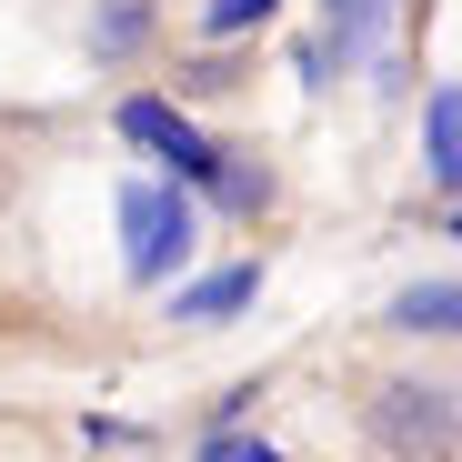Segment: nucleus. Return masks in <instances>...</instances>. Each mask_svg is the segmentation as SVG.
Listing matches in <instances>:
<instances>
[{
    "label": "nucleus",
    "mask_w": 462,
    "mask_h": 462,
    "mask_svg": "<svg viewBox=\"0 0 462 462\" xmlns=\"http://www.w3.org/2000/svg\"><path fill=\"white\" fill-rule=\"evenodd\" d=\"M141 31H151L141 0H111V11L91 21V51H101V60H121V51H141Z\"/></svg>",
    "instance_id": "nucleus-8"
},
{
    "label": "nucleus",
    "mask_w": 462,
    "mask_h": 462,
    "mask_svg": "<svg viewBox=\"0 0 462 462\" xmlns=\"http://www.w3.org/2000/svg\"><path fill=\"white\" fill-rule=\"evenodd\" d=\"M201 462H282V452H272V442H252V432H211V442H201Z\"/></svg>",
    "instance_id": "nucleus-11"
},
{
    "label": "nucleus",
    "mask_w": 462,
    "mask_h": 462,
    "mask_svg": "<svg viewBox=\"0 0 462 462\" xmlns=\"http://www.w3.org/2000/svg\"><path fill=\"white\" fill-rule=\"evenodd\" d=\"M201 242V201L181 181H121V262L131 282H171Z\"/></svg>",
    "instance_id": "nucleus-1"
},
{
    "label": "nucleus",
    "mask_w": 462,
    "mask_h": 462,
    "mask_svg": "<svg viewBox=\"0 0 462 462\" xmlns=\"http://www.w3.org/2000/svg\"><path fill=\"white\" fill-rule=\"evenodd\" d=\"M272 11H282V0H211V11H201V31H211V41H242V31H262Z\"/></svg>",
    "instance_id": "nucleus-10"
},
{
    "label": "nucleus",
    "mask_w": 462,
    "mask_h": 462,
    "mask_svg": "<svg viewBox=\"0 0 462 462\" xmlns=\"http://www.w3.org/2000/svg\"><path fill=\"white\" fill-rule=\"evenodd\" d=\"M382 402H393V412H382L393 442H442V422H452V412H442L452 393H382Z\"/></svg>",
    "instance_id": "nucleus-7"
},
{
    "label": "nucleus",
    "mask_w": 462,
    "mask_h": 462,
    "mask_svg": "<svg viewBox=\"0 0 462 462\" xmlns=\"http://www.w3.org/2000/svg\"><path fill=\"white\" fill-rule=\"evenodd\" d=\"M422 151H432L422 171L452 191V181H462V91H452V81H442V91H432V111H422Z\"/></svg>",
    "instance_id": "nucleus-4"
},
{
    "label": "nucleus",
    "mask_w": 462,
    "mask_h": 462,
    "mask_svg": "<svg viewBox=\"0 0 462 462\" xmlns=\"http://www.w3.org/2000/svg\"><path fill=\"white\" fill-rule=\"evenodd\" d=\"M201 191H221L231 211H262V201H272V181H262L252 162H231V151H221V162H211V181H201Z\"/></svg>",
    "instance_id": "nucleus-9"
},
{
    "label": "nucleus",
    "mask_w": 462,
    "mask_h": 462,
    "mask_svg": "<svg viewBox=\"0 0 462 462\" xmlns=\"http://www.w3.org/2000/svg\"><path fill=\"white\" fill-rule=\"evenodd\" d=\"M452 312H462V291H452V272H432L393 301V332H452Z\"/></svg>",
    "instance_id": "nucleus-6"
},
{
    "label": "nucleus",
    "mask_w": 462,
    "mask_h": 462,
    "mask_svg": "<svg viewBox=\"0 0 462 462\" xmlns=\"http://www.w3.org/2000/svg\"><path fill=\"white\" fill-rule=\"evenodd\" d=\"M121 141H131V151H151V162H162L181 191H201V181H211V162H221V151H211L171 101H151V91H131V101H121Z\"/></svg>",
    "instance_id": "nucleus-2"
},
{
    "label": "nucleus",
    "mask_w": 462,
    "mask_h": 462,
    "mask_svg": "<svg viewBox=\"0 0 462 462\" xmlns=\"http://www.w3.org/2000/svg\"><path fill=\"white\" fill-rule=\"evenodd\" d=\"M252 301H262V262H231V272H201V282L171 291V322H231Z\"/></svg>",
    "instance_id": "nucleus-3"
},
{
    "label": "nucleus",
    "mask_w": 462,
    "mask_h": 462,
    "mask_svg": "<svg viewBox=\"0 0 462 462\" xmlns=\"http://www.w3.org/2000/svg\"><path fill=\"white\" fill-rule=\"evenodd\" d=\"M393 21H402V0H332V51L362 60V51L393 41Z\"/></svg>",
    "instance_id": "nucleus-5"
}]
</instances>
